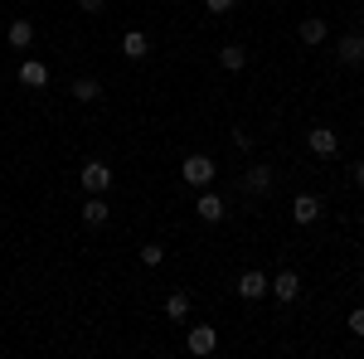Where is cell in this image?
I'll list each match as a JSON object with an SVG mask.
<instances>
[{"instance_id":"obj_1","label":"cell","mask_w":364,"mask_h":359,"mask_svg":"<svg viewBox=\"0 0 364 359\" xmlns=\"http://www.w3.org/2000/svg\"><path fill=\"white\" fill-rule=\"evenodd\" d=\"M78 185H83L87 194H107L112 190V166H107V161H87V166L78 170Z\"/></svg>"},{"instance_id":"obj_2","label":"cell","mask_w":364,"mask_h":359,"mask_svg":"<svg viewBox=\"0 0 364 359\" xmlns=\"http://www.w3.org/2000/svg\"><path fill=\"white\" fill-rule=\"evenodd\" d=\"M180 180L195 185V190H204V185L214 180V161H209V156H185V161H180Z\"/></svg>"},{"instance_id":"obj_3","label":"cell","mask_w":364,"mask_h":359,"mask_svg":"<svg viewBox=\"0 0 364 359\" xmlns=\"http://www.w3.org/2000/svg\"><path fill=\"white\" fill-rule=\"evenodd\" d=\"M267 286H272V277L257 272V267H248V272L238 277V296H243V301H262V296H267Z\"/></svg>"},{"instance_id":"obj_4","label":"cell","mask_w":364,"mask_h":359,"mask_svg":"<svg viewBox=\"0 0 364 359\" xmlns=\"http://www.w3.org/2000/svg\"><path fill=\"white\" fill-rule=\"evenodd\" d=\"M185 345H190V355H214L219 350V331L214 326H190Z\"/></svg>"},{"instance_id":"obj_5","label":"cell","mask_w":364,"mask_h":359,"mask_svg":"<svg viewBox=\"0 0 364 359\" xmlns=\"http://www.w3.org/2000/svg\"><path fill=\"white\" fill-rule=\"evenodd\" d=\"M306 146H311V156H336V151H340V136H336V127H311Z\"/></svg>"},{"instance_id":"obj_6","label":"cell","mask_w":364,"mask_h":359,"mask_svg":"<svg viewBox=\"0 0 364 359\" xmlns=\"http://www.w3.org/2000/svg\"><path fill=\"white\" fill-rule=\"evenodd\" d=\"M272 185H277L272 166H248V175H243V190L248 194H272Z\"/></svg>"},{"instance_id":"obj_7","label":"cell","mask_w":364,"mask_h":359,"mask_svg":"<svg viewBox=\"0 0 364 359\" xmlns=\"http://www.w3.org/2000/svg\"><path fill=\"white\" fill-rule=\"evenodd\" d=\"M336 54H340L345 68H360V63H364V34H345V39L336 44Z\"/></svg>"},{"instance_id":"obj_8","label":"cell","mask_w":364,"mask_h":359,"mask_svg":"<svg viewBox=\"0 0 364 359\" xmlns=\"http://www.w3.org/2000/svg\"><path fill=\"white\" fill-rule=\"evenodd\" d=\"M267 291H272L277 301H296V296H301V277H296V272H277Z\"/></svg>"},{"instance_id":"obj_9","label":"cell","mask_w":364,"mask_h":359,"mask_svg":"<svg viewBox=\"0 0 364 359\" xmlns=\"http://www.w3.org/2000/svg\"><path fill=\"white\" fill-rule=\"evenodd\" d=\"M107 214H112V209H107V199H102V194H87V199H83V223H87V228H102Z\"/></svg>"},{"instance_id":"obj_10","label":"cell","mask_w":364,"mask_h":359,"mask_svg":"<svg viewBox=\"0 0 364 359\" xmlns=\"http://www.w3.org/2000/svg\"><path fill=\"white\" fill-rule=\"evenodd\" d=\"M291 219L296 223H316L321 219V199H316V194H296V199H291Z\"/></svg>"},{"instance_id":"obj_11","label":"cell","mask_w":364,"mask_h":359,"mask_svg":"<svg viewBox=\"0 0 364 359\" xmlns=\"http://www.w3.org/2000/svg\"><path fill=\"white\" fill-rule=\"evenodd\" d=\"M20 83H25V87H49V63L25 58V63H20Z\"/></svg>"},{"instance_id":"obj_12","label":"cell","mask_w":364,"mask_h":359,"mask_svg":"<svg viewBox=\"0 0 364 359\" xmlns=\"http://www.w3.org/2000/svg\"><path fill=\"white\" fill-rule=\"evenodd\" d=\"M195 214H199V219H204V223H219V219H224V214H228V204H224V199H219V194H199Z\"/></svg>"},{"instance_id":"obj_13","label":"cell","mask_w":364,"mask_h":359,"mask_svg":"<svg viewBox=\"0 0 364 359\" xmlns=\"http://www.w3.org/2000/svg\"><path fill=\"white\" fill-rule=\"evenodd\" d=\"M296 34H301V44H306V49H316V44L326 39V20H316V15H311V20L296 25Z\"/></svg>"},{"instance_id":"obj_14","label":"cell","mask_w":364,"mask_h":359,"mask_svg":"<svg viewBox=\"0 0 364 359\" xmlns=\"http://www.w3.org/2000/svg\"><path fill=\"white\" fill-rule=\"evenodd\" d=\"M122 54H127V58H146V54H151V39H146L141 29H132V34L122 39Z\"/></svg>"},{"instance_id":"obj_15","label":"cell","mask_w":364,"mask_h":359,"mask_svg":"<svg viewBox=\"0 0 364 359\" xmlns=\"http://www.w3.org/2000/svg\"><path fill=\"white\" fill-rule=\"evenodd\" d=\"M29 44H34V25L29 20H15L10 25V49H29Z\"/></svg>"},{"instance_id":"obj_16","label":"cell","mask_w":364,"mask_h":359,"mask_svg":"<svg viewBox=\"0 0 364 359\" xmlns=\"http://www.w3.org/2000/svg\"><path fill=\"white\" fill-rule=\"evenodd\" d=\"M243 63H248V54H243L238 44H224V49H219V68H228V73H238Z\"/></svg>"},{"instance_id":"obj_17","label":"cell","mask_w":364,"mask_h":359,"mask_svg":"<svg viewBox=\"0 0 364 359\" xmlns=\"http://www.w3.org/2000/svg\"><path fill=\"white\" fill-rule=\"evenodd\" d=\"M73 97H78V102H97V97H102V83H97V78H73Z\"/></svg>"},{"instance_id":"obj_18","label":"cell","mask_w":364,"mask_h":359,"mask_svg":"<svg viewBox=\"0 0 364 359\" xmlns=\"http://www.w3.org/2000/svg\"><path fill=\"white\" fill-rule=\"evenodd\" d=\"M166 316H170V321H185V316H190V296H185V291H175V296L166 301Z\"/></svg>"},{"instance_id":"obj_19","label":"cell","mask_w":364,"mask_h":359,"mask_svg":"<svg viewBox=\"0 0 364 359\" xmlns=\"http://www.w3.org/2000/svg\"><path fill=\"white\" fill-rule=\"evenodd\" d=\"M141 262H146V267H161V262H166V248L146 243V248H141Z\"/></svg>"},{"instance_id":"obj_20","label":"cell","mask_w":364,"mask_h":359,"mask_svg":"<svg viewBox=\"0 0 364 359\" xmlns=\"http://www.w3.org/2000/svg\"><path fill=\"white\" fill-rule=\"evenodd\" d=\"M350 335H360V340H364V306L350 311Z\"/></svg>"},{"instance_id":"obj_21","label":"cell","mask_w":364,"mask_h":359,"mask_svg":"<svg viewBox=\"0 0 364 359\" xmlns=\"http://www.w3.org/2000/svg\"><path fill=\"white\" fill-rule=\"evenodd\" d=\"M233 5H238V0H204V10H209V15H228Z\"/></svg>"},{"instance_id":"obj_22","label":"cell","mask_w":364,"mask_h":359,"mask_svg":"<svg viewBox=\"0 0 364 359\" xmlns=\"http://www.w3.org/2000/svg\"><path fill=\"white\" fill-rule=\"evenodd\" d=\"M102 5H107V0H78V10H87V15H97Z\"/></svg>"},{"instance_id":"obj_23","label":"cell","mask_w":364,"mask_h":359,"mask_svg":"<svg viewBox=\"0 0 364 359\" xmlns=\"http://www.w3.org/2000/svg\"><path fill=\"white\" fill-rule=\"evenodd\" d=\"M355 185H364V161H355Z\"/></svg>"}]
</instances>
